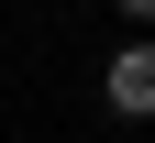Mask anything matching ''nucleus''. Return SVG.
I'll list each match as a JSON object with an SVG mask.
<instances>
[{
	"label": "nucleus",
	"instance_id": "nucleus-1",
	"mask_svg": "<svg viewBox=\"0 0 155 143\" xmlns=\"http://www.w3.org/2000/svg\"><path fill=\"white\" fill-rule=\"evenodd\" d=\"M100 99L122 121H155V44H122V55H111V66H100Z\"/></svg>",
	"mask_w": 155,
	"mask_h": 143
},
{
	"label": "nucleus",
	"instance_id": "nucleus-2",
	"mask_svg": "<svg viewBox=\"0 0 155 143\" xmlns=\"http://www.w3.org/2000/svg\"><path fill=\"white\" fill-rule=\"evenodd\" d=\"M111 11H122V22H144V33H155V0H111Z\"/></svg>",
	"mask_w": 155,
	"mask_h": 143
}]
</instances>
